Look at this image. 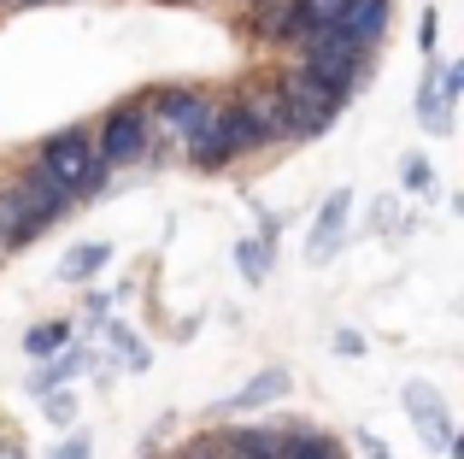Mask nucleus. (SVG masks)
Here are the masks:
<instances>
[{"mask_svg": "<svg viewBox=\"0 0 464 459\" xmlns=\"http://www.w3.org/2000/svg\"><path fill=\"white\" fill-rule=\"evenodd\" d=\"M300 47H306V54H300V77H312L317 89H329L335 101H347V94L359 89L364 65H371V54L353 47V42H341L335 30H312Z\"/></svg>", "mask_w": 464, "mask_h": 459, "instance_id": "1", "label": "nucleus"}, {"mask_svg": "<svg viewBox=\"0 0 464 459\" xmlns=\"http://www.w3.org/2000/svg\"><path fill=\"white\" fill-rule=\"evenodd\" d=\"M253 148H265V142H259V130H253V118L241 112L236 101H229V106H212L206 130L188 142V160L200 165V171H218V165L241 160V153H253Z\"/></svg>", "mask_w": 464, "mask_h": 459, "instance_id": "2", "label": "nucleus"}, {"mask_svg": "<svg viewBox=\"0 0 464 459\" xmlns=\"http://www.w3.org/2000/svg\"><path fill=\"white\" fill-rule=\"evenodd\" d=\"M35 160H42V171L53 177L71 200H77L82 183H89V171L101 165V153H94V136H89V130L71 124V130H53V136L42 142V153H35Z\"/></svg>", "mask_w": 464, "mask_h": 459, "instance_id": "3", "label": "nucleus"}, {"mask_svg": "<svg viewBox=\"0 0 464 459\" xmlns=\"http://www.w3.org/2000/svg\"><path fill=\"white\" fill-rule=\"evenodd\" d=\"M212 94H200V89H177V83H170V89H153L148 94V106H141V112H148V124H159L165 130V136H177V142H194L206 130V118H212Z\"/></svg>", "mask_w": 464, "mask_h": 459, "instance_id": "4", "label": "nucleus"}, {"mask_svg": "<svg viewBox=\"0 0 464 459\" xmlns=\"http://www.w3.org/2000/svg\"><path fill=\"white\" fill-rule=\"evenodd\" d=\"M283 89V112H288V136H324V130H335V118H341V101L329 89H317L312 77H288V83H276Z\"/></svg>", "mask_w": 464, "mask_h": 459, "instance_id": "5", "label": "nucleus"}, {"mask_svg": "<svg viewBox=\"0 0 464 459\" xmlns=\"http://www.w3.org/2000/svg\"><path fill=\"white\" fill-rule=\"evenodd\" d=\"M148 136H153L148 112L130 101V106H118V112L101 124V142H94V153H101L106 171H112V165H136L141 153H148Z\"/></svg>", "mask_w": 464, "mask_h": 459, "instance_id": "6", "label": "nucleus"}, {"mask_svg": "<svg viewBox=\"0 0 464 459\" xmlns=\"http://www.w3.org/2000/svg\"><path fill=\"white\" fill-rule=\"evenodd\" d=\"M388 18H394V0H347V6H341V18L329 24V30H335L341 42H353V47H364V54H371V47L388 35Z\"/></svg>", "mask_w": 464, "mask_h": 459, "instance_id": "7", "label": "nucleus"}, {"mask_svg": "<svg viewBox=\"0 0 464 459\" xmlns=\"http://www.w3.org/2000/svg\"><path fill=\"white\" fill-rule=\"evenodd\" d=\"M18 195H24V212H30V230H35V236H42L47 224H59V219H65V212H71V195H65V189H59L53 177L42 171V160H35L30 171H24Z\"/></svg>", "mask_w": 464, "mask_h": 459, "instance_id": "8", "label": "nucleus"}, {"mask_svg": "<svg viewBox=\"0 0 464 459\" xmlns=\"http://www.w3.org/2000/svg\"><path fill=\"white\" fill-rule=\"evenodd\" d=\"M406 413H411V425H418V436L430 442L435 454H447V442H453V413H447V401L430 383H406Z\"/></svg>", "mask_w": 464, "mask_h": 459, "instance_id": "9", "label": "nucleus"}, {"mask_svg": "<svg viewBox=\"0 0 464 459\" xmlns=\"http://www.w3.org/2000/svg\"><path fill=\"white\" fill-rule=\"evenodd\" d=\"M347 212H353V195H347V189H335V195L324 200V212L312 219V241H306V259H312V265H324V259H335V253H341Z\"/></svg>", "mask_w": 464, "mask_h": 459, "instance_id": "10", "label": "nucleus"}, {"mask_svg": "<svg viewBox=\"0 0 464 459\" xmlns=\"http://www.w3.org/2000/svg\"><path fill=\"white\" fill-rule=\"evenodd\" d=\"M236 106L253 118L259 142H276V136H288V112H283V89H276V83H259V89H247Z\"/></svg>", "mask_w": 464, "mask_h": 459, "instance_id": "11", "label": "nucleus"}, {"mask_svg": "<svg viewBox=\"0 0 464 459\" xmlns=\"http://www.w3.org/2000/svg\"><path fill=\"white\" fill-rule=\"evenodd\" d=\"M288 430L276 425H247V430H224V459H283Z\"/></svg>", "mask_w": 464, "mask_h": 459, "instance_id": "12", "label": "nucleus"}, {"mask_svg": "<svg viewBox=\"0 0 464 459\" xmlns=\"http://www.w3.org/2000/svg\"><path fill=\"white\" fill-rule=\"evenodd\" d=\"M283 395H288V371H283V366H271V371H259L247 389H236L229 401H218V413H259V406L283 401Z\"/></svg>", "mask_w": 464, "mask_h": 459, "instance_id": "13", "label": "nucleus"}, {"mask_svg": "<svg viewBox=\"0 0 464 459\" xmlns=\"http://www.w3.org/2000/svg\"><path fill=\"white\" fill-rule=\"evenodd\" d=\"M77 371H89V347H71V354H53L47 366H35V377H30V395L42 401V395H53L65 377H77Z\"/></svg>", "mask_w": 464, "mask_h": 459, "instance_id": "14", "label": "nucleus"}, {"mask_svg": "<svg viewBox=\"0 0 464 459\" xmlns=\"http://www.w3.org/2000/svg\"><path fill=\"white\" fill-rule=\"evenodd\" d=\"M106 259H112V248H106V241H77V248L59 259V277H65V283H89V277L106 271Z\"/></svg>", "mask_w": 464, "mask_h": 459, "instance_id": "15", "label": "nucleus"}, {"mask_svg": "<svg viewBox=\"0 0 464 459\" xmlns=\"http://www.w3.org/2000/svg\"><path fill=\"white\" fill-rule=\"evenodd\" d=\"M283 459H347V454H341V442L324 436V430L288 425V448H283Z\"/></svg>", "mask_w": 464, "mask_h": 459, "instance_id": "16", "label": "nucleus"}, {"mask_svg": "<svg viewBox=\"0 0 464 459\" xmlns=\"http://www.w3.org/2000/svg\"><path fill=\"white\" fill-rule=\"evenodd\" d=\"M418 118H423L430 136H453V106H447L441 89H435V59H430V77H423V89H418Z\"/></svg>", "mask_w": 464, "mask_h": 459, "instance_id": "17", "label": "nucleus"}, {"mask_svg": "<svg viewBox=\"0 0 464 459\" xmlns=\"http://www.w3.org/2000/svg\"><path fill=\"white\" fill-rule=\"evenodd\" d=\"M71 342V324L65 318H47V324H30V336H24V354L35 359V366H47L53 354H65Z\"/></svg>", "mask_w": 464, "mask_h": 459, "instance_id": "18", "label": "nucleus"}, {"mask_svg": "<svg viewBox=\"0 0 464 459\" xmlns=\"http://www.w3.org/2000/svg\"><path fill=\"white\" fill-rule=\"evenodd\" d=\"M236 265H241V277H247V283H265V277H271V265H276V248H265L259 236H247V241H236Z\"/></svg>", "mask_w": 464, "mask_h": 459, "instance_id": "19", "label": "nucleus"}, {"mask_svg": "<svg viewBox=\"0 0 464 459\" xmlns=\"http://www.w3.org/2000/svg\"><path fill=\"white\" fill-rule=\"evenodd\" d=\"M42 418H47V425H71V418H77V395H71V389L42 395Z\"/></svg>", "mask_w": 464, "mask_h": 459, "instance_id": "20", "label": "nucleus"}, {"mask_svg": "<svg viewBox=\"0 0 464 459\" xmlns=\"http://www.w3.org/2000/svg\"><path fill=\"white\" fill-rule=\"evenodd\" d=\"M341 6H347V0H300V18H306L312 30H329V24L341 18Z\"/></svg>", "mask_w": 464, "mask_h": 459, "instance_id": "21", "label": "nucleus"}, {"mask_svg": "<svg viewBox=\"0 0 464 459\" xmlns=\"http://www.w3.org/2000/svg\"><path fill=\"white\" fill-rule=\"evenodd\" d=\"M400 177H406V189H411V195H435V171H430V160H423V153H411Z\"/></svg>", "mask_w": 464, "mask_h": 459, "instance_id": "22", "label": "nucleus"}, {"mask_svg": "<svg viewBox=\"0 0 464 459\" xmlns=\"http://www.w3.org/2000/svg\"><path fill=\"white\" fill-rule=\"evenodd\" d=\"M118 295H106V288H89V300H82V330H101L106 312H112Z\"/></svg>", "mask_w": 464, "mask_h": 459, "instance_id": "23", "label": "nucleus"}, {"mask_svg": "<svg viewBox=\"0 0 464 459\" xmlns=\"http://www.w3.org/2000/svg\"><path fill=\"white\" fill-rule=\"evenodd\" d=\"M112 342H118V354H124V366H148V347H141V336L136 330H124V324H112Z\"/></svg>", "mask_w": 464, "mask_h": 459, "instance_id": "24", "label": "nucleus"}, {"mask_svg": "<svg viewBox=\"0 0 464 459\" xmlns=\"http://www.w3.org/2000/svg\"><path fill=\"white\" fill-rule=\"evenodd\" d=\"M177 459H224V430H212V436H194Z\"/></svg>", "mask_w": 464, "mask_h": 459, "instance_id": "25", "label": "nucleus"}, {"mask_svg": "<svg viewBox=\"0 0 464 459\" xmlns=\"http://www.w3.org/2000/svg\"><path fill=\"white\" fill-rule=\"evenodd\" d=\"M53 459H94V448H89V430H77V436H65L59 442V454Z\"/></svg>", "mask_w": 464, "mask_h": 459, "instance_id": "26", "label": "nucleus"}, {"mask_svg": "<svg viewBox=\"0 0 464 459\" xmlns=\"http://www.w3.org/2000/svg\"><path fill=\"white\" fill-rule=\"evenodd\" d=\"M335 354L359 359V354H364V336H359V330H341V336H335Z\"/></svg>", "mask_w": 464, "mask_h": 459, "instance_id": "27", "label": "nucleus"}, {"mask_svg": "<svg viewBox=\"0 0 464 459\" xmlns=\"http://www.w3.org/2000/svg\"><path fill=\"white\" fill-rule=\"evenodd\" d=\"M435 30H441V24H435V12H423V54L435 59Z\"/></svg>", "mask_w": 464, "mask_h": 459, "instance_id": "28", "label": "nucleus"}, {"mask_svg": "<svg viewBox=\"0 0 464 459\" xmlns=\"http://www.w3.org/2000/svg\"><path fill=\"white\" fill-rule=\"evenodd\" d=\"M364 454H371V459H394V454H388V442H376V436H364Z\"/></svg>", "mask_w": 464, "mask_h": 459, "instance_id": "29", "label": "nucleus"}, {"mask_svg": "<svg viewBox=\"0 0 464 459\" xmlns=\"http://www.w3.org/2000/svg\"><path fill=\"white\" fill-rule=\"evenodd\" d=\"M0 459H24V448L18 442H0Z\"/></svg>", "mask_w": 464, "mask_h": 459, "instance_id": "30", "label": "nucleus"}]
</instances>
